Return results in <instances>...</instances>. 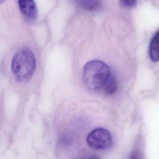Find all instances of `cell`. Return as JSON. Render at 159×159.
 I'll return each mask as SVG.
<instances>
[{"label": "cell", "mask_w": 159, "mask_h": 159, "mask_svg": "<svg viewBox=\"0 0 159 159\" xmlns=\"http://www.w3.org/2000/svg\"><path fill=\"white\" fill-rule=\"evenodd\" d=\"M19 9L29 20H35L37 17V9L34 0H17Z\"/></svg>", "instance_id": "277c9868"}, {"label": "cell", "mask_w": 159, "mask_h": 159, "mask_svg": "<svg viewBox=\"0 0 159 159\" xmlns=\"http://www.w3.org/2000/svg\"><path fill=\"white\" fill-rule=\"evenodd\" d=\"M149 55L152 61H159V30L155 34L151 40Z\"/></svg>", "instance_id": "5b68a950"}, {"label": "cell", "mask_w": 159, "mask_h": 159, "mask_svg": "<svg viewBox=\"0 0 159 159\" xmlns=\"http://www.w3.org/2000/svg\"><path fill=\"white\" fill-rule=\"evenodd\" d=\"M86 159H99L98 157H96V156H93V157H90L89 158H87Z\"/></svg>", "instance_id": "ba28073f"}, {"label": "cell", "mask_w": 159, "mask_h": 159, "mask_svg": "<svg viewBox=\"0 0 159 159\" xmlns=\"http://www.w3.org/2000/svg\"><path fill=\"white\" fill-rule=\"evenodd\" d=\"M85 86L94 92L112 94L117 88V81L109 66L104 62L94 60L88 62L83 71Z\"/></svg>", "instance_id": "6da1fadb"}, {"label": "cell", "mask_w": 159, "mask_h": 159, "mask_svg": "<svg viewBox=\"0 0 159 159\" xmlns=\"http://www.w3.org/2000/svg\"><path fill=\"white\" fill-rule=\"evenodd\" d=\"M5 1V0H0V4H2V2H4Z\"/></svg>", "instance_id": "9c48e42d"}, {"label": "cell", "mask_w": 159, "mask_h": 159, "mask_svg": "<svg viewBox=\"0 0 159 159\" xmlns=\"http://www.w3.org/2000/svg\"><path fill=\"white\" fill-rule=\"evenodd\" d=\"M111 133L103 128H97L92 130L86 138L88 145L96 150H102L109 148L112 144Z\"/></svg>", "instance_id": "3957f363"}, {"label": "cell", "mask_w": 159, "mask_h": 159, "mask_svg": "<svg viewBox=\"0 0 159 159\" xmlns=\"http://www.w3.org/2000/svg\"><path fill=\"white\" fill-rule=\"evenodd\" d=\"M132 159H139V158H133Z\"/></svg>", "instance_id": "30bf717a"}, {"label": "cell", "mask_w": 159, "mask_h": 159, "mask_svg": "<svg viewBox=\"0 0 159 159\" xmlns=\"http://www.w3.org/2000/svg\"><path fill=\"white\" fill-rule=\"evenodd\" d=\"M137 0H120V3L125 7H132L136 4Z\"/></svg>", "instance_id": "52a82bcc"}, {"label": "cell", "mask_w": 159, "mask_h": 159, "mask_svg": "<svg viewBox=\"0 0 159 159\" xmlns=\"http://www.w3.org/2000/svg\"><path fill=\"white\" fill-rule=\"evenodd\" d=\"M36 66V60L33 52L25 47L19 50L11 62L12 72L17 81L26 82L32 76Z\"/></svg>", "instance_id": "7a4b0ae2"}, {"label": "cell", "mask_w": 159, "mask_h": 159, "mask_svg": "<svg viewBox=\"0 0 159 159\" xmlns=\"http://www.w3.org/2000/svg\"><path fill=\"white\" fill-rule=\"evenodd\" d=\"M80 6L87 11L96 10L100 6L99 0H78Z\"/></svg>", "instance_id": "8992f818"}]
</instances>
